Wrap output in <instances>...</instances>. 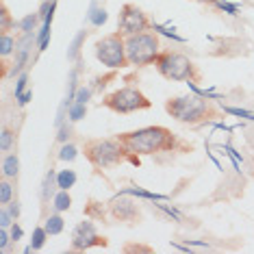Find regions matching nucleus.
Instances as JSON below:
<instances>
[{
	"mask_svg": "<svg viewBox=\"0 0 254 254\" xmlns=\"http://www.w3.org/2000/svg\"><path fill=\"white\" fill-rule=\"evenodd\" d=\"M128 154L135 157H148V154L172 152L178 148V137L165 126H146L139 130H130L118 135Z\"/></svg>",
	"mask_w": 254,
	"mask_h": 254,
	"instance_id": "1",
	"label": "nucleus"
},
{
	"mask_svg": "<svg viewBox=\"0 0 254 254\" xmlns=\"http://www.w3.org/2000/svg\"><path fill=\"white\" fill-rule=\"evenodd\" d=\"M165 111L174 120H178V122L191 124V126L211 122V120H217L219 115H222L219 109L213 105L211 100H206V98H202V96L170 98V100L165 102Z\"/></svg>",
	"mask_w": 254,
	"mask_h": 254,
	"instance_id": "2",
	"label": "nucleus"
},
{
	"mask_svg": "<svg viewBox=\"0 0 254 254\" xmlns=\"http://www.w3.org/2000/svg\"><path fill=\"white\" fill-rule=\"evenodd\" d=\"M83 152L87 161L98 170H107V167L124 163V159H130L132 163H139V157L128 154L122 141L118 137L113 139H87L83 143Z\"/></svg>",
	"mask_w": 254,
	"mask_h": 254,
	"instance_id": "3",
	"label": "nucleus"
},
{
	"mask_svg": "<svg viewBox=\"0 0 254 254\" xmlns=\"http://www.w3.org/2000/svg\"><path fill=\"white\" fill-rule=\"evenodd\" d=\"M159 74L167 80H183V83H198L200 72L195 63L187 55L176 50H161V55L154 61Z\"/></svg>",
	"mask_w": 254,
	"mask_h": 254,
	"instance_id": "4",
	"label": "nucleus"
},
{
	"mask_svg": "<svg viewBox=\"0 0 254 254\" xmlns=\"http://www.w3.org/2000/svg\"><path fill=\"white\" fill-rule=\"evenodd\" d=\"M159 55H161V39L157 33L143 31L137 33V35L126 37V57H128L130 65L146 67L157 61Z\"/></svg>",
	"mask_w": 254,
	"mask_h": 254,
	"instance_id": "5",
	"label": "nucleus"
},
{
	"mask_svg": "<svg viewBox=\"0 0 254 254\" xmlns=\"http://www.w3.org/2000/svg\"><path fill=\"white\" fill-rule=\"evenodd\" d=\"M96 59L102 65L111 67V70H122L130 65L128 57H126V37L122 33H111V35L102 37L96 42Z\"/></svg>",
	"mask_w": 254,
	"mask_h": 254,
	"instance_id": "6",
	"label": "nucleus"
},
{
	"mask_svg": "<svg viewBox=\"0 0 254 254\" xmlns=\"http://www.w3.org/2000/svg\"><path fill=\"white\" fill-rule=\"evenodd\" d=\"M102 105L113 113L128 115V113H135V111H146V109L152 107V102H150L137 87H122V89H115L113 94L105 96Z\"/></svg>",
	"mask_w": 254,
	"mask_h": 254,
	"instance_id": "7",
	"label": "nucleus"
},
{
	"mask_svg": "<svg viewBox=\"0 0 254 254\" xmlns=\"http://www.w3.org/2000/svg\"><path fill=\"white\" fill-rule=\"evenodd\" d=\"M152 22L143 11L137 7V4H130L126 2L122 11H120V20H118V28L124 37L128 35H137V33H143V31H150Z\"/></svg>",
	"mask_w": 254,
	"mask_h": 254,
	"instance_id": "8",
	"label": "nucleus"
},
{
	"mask_svg": "<svg viewBox=\"0 0 254 254\" xmlns=\"http://www.w3.org/2000/svg\"><path fill=\"white\" fill-rule=\"evenodd\" d=\"M91 246H107V239L96 233V228L91 222H80L78 226L74 228L72 248L74 250H87Z\"/></svg>",
	"mask_w": 254,
	"mask_h": 254,
	"instance_id": "9",
	"label": "nucleus"
},
{
	"mask_svg": "<svg viewBox=\"0 0 254 254\" xmlns=\"http://www.w3.org/2000/svg\"><path fill=\"white\" fill-rule=\"evenodd\" d=\"M111 213H113L115 219H122V222H132V219L139 217L137 204L128 198H115L111 202Z\"/></svg>",
	"mask_w": 254,
	"mask_h": 254,
	"instance_id": "10",
	"label": "nucleus"
},
{
	"mask_svg": "<svg viewBox=\"0 0 254 254\" xmlns=\"http://www.w3.org/2000/svg\"><path fill=\"white\" fill-rule=\"evenodd\" d=\"M74 183H76V174H74L72 170H65V172H61V174L57 176V187H59V189H65V191L72 187Z\"/></svg>",
	"mask_w": 254,
	"mask_h": 254,
	"instance_id": "11",
	"label": "nucleus"
},
{
	"mask_svg": "<svg viewBox=\"0 0 254 254\" xmlns=\"http://www.w3.org/2000/svg\"><path fill=\"white\" fill-rule=\"evenodd\" d=\"M18 167H20V161H18V157H15V154H9V157L4 159V163H2L4 176H9V178L18 176Z\"/></svg>",
	"mask_w": 254,
	"mask_h": 254,
	"instance_id": "12",
	"label": "nucleus"
},
{
	"mask_svg": "<svg viewBox=\"0 0 254 254\" xmlns=\"http://www.w3.org/2000/svg\"><path fill=\"white\" fill-rule=\"evenodd\" d=\"M46 233L48 235H59L63 230V219L59 215H50L48 219H46Z\"/></svg>",
	"mask_w": 254,
	"mask_h": 254,
	"instance_id": "13",
	"label": "nucleus"
},
{
	"mask_svg": "<svg viewBox=\"0 0 254 254\" xmlns=\"http://www.w3.org/2000/svg\"><path fill=\"white\" fill-rule=\"evenodd\" d=\"M70 204H72L70 193H67L65 189H61V193L55 198V206H57V211H65V209H70Z\"/></svg>",
	"mask_w": 254,
	"mask_h": 254,
	"instance_id": "14",
	"label": "nucleus"
},
{
	"mask_svg": "<svg viewBox=\"0 0 254 254\" xmlns=\"http://www.w3.org/2000/svg\"><path fill=\"white\" fill-rule=\"evenodd\" d=\"M13 46H15V39L11 37V35H7V33H2V42H0V55H2V57L11 55V53H13Z\"/></svg>",
	"mask_w": 254,
	"mask_h": 254,
	"instance_id": "15",
	"label": "nucleus"
},
{
	"mask_svg": "<svg viewBox=\"0 0 254 254\" xmlns=\"http://www.w3.org/2000/svg\"><path fill=\"white\" fill-rule=\"evenodd\" d=\"M9 200H11V185L7 181H2L0 183V202H2V204H9Z\"/></svg>",
	"mask_w": 254,
	"mask_h": 254,
	"instance_id": "16",
	"label": "nucleus"
},
{
	"mask_svg": "<svg viewBox=\"0 0 254 254\" xmlns=\"http://www.w3.org/2000/svg\"><path fill=\"white\" fill-rule=\"evenodd\" d=\"M74 157H76V148H74V146H63V148H61L59 159H63V161H72Z\"/></svg>",
	"mask_w": 254,
	"mask_h": 254,
	"instance_id": "17",
	"label": "nucleus"
},
{
	"mask_svg": "<svg viewBox=\"0 0 254 254\" xmlns=\"http://www.w3.org/2000/svg\"><path fill=\"white\" fill-rule=\"evenodd\" d=\"M48 235L46 233V228H37L35 230V241H33V250H37V248H42V244H44V237Z\"/></svg>",
	"mask_w": 254,
	"mask_h": 254,
	"instance_id": "18",
	"label": "nucleus"
},
{
	"mask_svg": "<svg viewBox=\"0 0 254 254\" xmlns=\"http://www.w3.org/2000/svg\"><path fill=\"white\" fill-rule=\"evenodd\" d=\"M0 148H2V152H7V150L11 148V130L9 128L2 130V146Z\"/></svg>",
	"mask_w": 254,
	"mask_h": 254,
	"instance_id": "19",
	"label": "nucleus"
},
{
	"mask_svg": "<svg viewBox=\"0 0 254 254\" xmlns=\"http://www.w3.org/2000/svg\"><path fill=\"white\" fill-rule=\"evenodd\" d=\"M35 24H37V18H35V15H28V18L22 22V28H24V31H33Z\"/></svg>",
	"mask_w": 254,
	"mask_h": 254,
	"instance_id": "20",
	"label": "nucleus"
},
{
	"mask_svg": "<svg viewBox=\"0 0 254 254\" xmlns=\"http://www.w3.org/2000/svg\"><path fill=\"white\" fill-rule=\"evenodd\" d=\"M11 26V18H9V11L7 7H2V33H7Z\"/></svg>",
	"mask_w": 254,
	"mask_h": 254,
	"instance_id": "21",
	"label": "nucleus"
},
{
	"mask_svg": "<svg viewBox=\"0 0 254 254\" xmlns=\"http://www.w3.org/2000/svg\"><path fill=\"white\" fill-rule=\"evenodd\" d=\"M85 113V105L83 102H78V107L76 109H72V120H80V115Z\"/></svg>",
	"mask_w": 254,
	"mask_h": 254,
	"instance_id": "22",
	"label": "nucleus"
},
{
	"mask_svg": "<svg viewBox=\"0 0 254 254\" xmlns=\"http://www.w3.org/2000/svg\"><path fill=\"white\" fill-rule=\"evenodd\" d=\"M7 244H9V235H7V228H2V233H0V248H7Z\"/></svg>",
	"mask_w": 254,
	"mask_h": 254,
	"instance_id": "23",
	"label": "nucleus"
},
{
	"mask_svg": "<svg viewBox=\"0 0 254 254\" xmlns=\"http://www.w3.org/2000/svg\"><path fill=\"white\" fill-rule=\"evenodd\" d=\"M87 98H89V89H80L78 91V102H83V105H85V102H87Z\"/></svg>",
	"mask_w": 254,
	"mask_h": 254,
	"instance_id": "24",
	"label": "nucleus"
},
{
	"mask_svg": "<svg viewBox=\"0 0 254 254\" xmlns=\"http://www.w3.org/2000/svg\"><path fill=\"white\" fill-rule=\"evenodd\" d=\"M0 219H2V222H0V224H2V228H7L9 224H11V222H9V213L4 211V209H2V213H0Z\"/></svg>",
	"mask_w": 254,
	"mask_h": 254,
	"instance_id": "25",
	"label": "nucleus"
},
{
	"mask_svg": "<svg viewBox=\"0 0 254 254\" xmlns=\"http://www.w3.org/2000/svg\"><path fill=\"white\" fill-rule=\"evenodd\" d=\"M126 250H141V252H150V248H146V246H128Z\"/></svg>",
	"mask_w": 254,
	"mask_h": 254,
	"instance_id": "26",
	"label": "nucleus"
},
{
	"mask_svg": "<svg viewBox=\"0 0 254 254\" xmlns=\"http://www.w3.org/2000/svg\"><path fill=\"white\" fill-rule=\"evenodd\" d=\"M11 233H13V241H18V239H20V235H22V230H20L18 226H13V230H11Z\"/></svg>",
	"mask_w": 254,
	"mask_h": 254,
	"instance_id": "27",
	"label": "nucleus"
},
{
	"mask_svg": "<svg viewBox=\"0 0 254 254\" xmlns=\"http://www.w3.org/2000/svg\"><path fill=\"white\" fill-rule=\"evenodd\" d=\"M202 2H215V4H219V7H222V2H217V0H202Z\"/></svg>",
	"mask_w": 254,
	"mask_h": 254,
	"instance_id": "28",
	"label": "nucleus"
}]
</instances>
